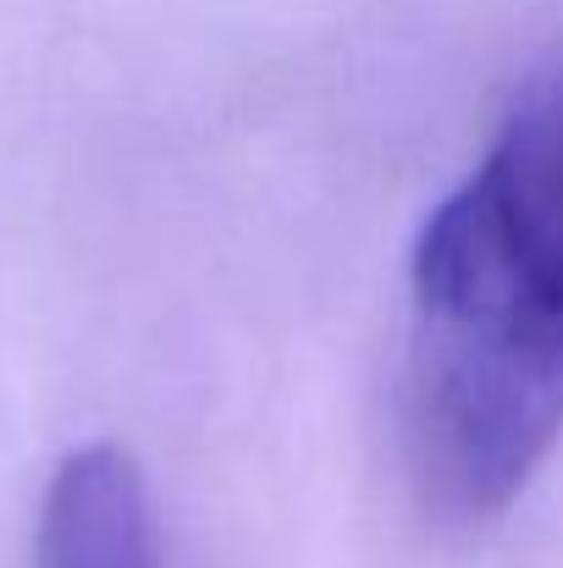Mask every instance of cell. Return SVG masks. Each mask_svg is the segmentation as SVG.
<instances>
[{
  "label": "cell",
  "instance_id": "obj_1",
  "mask_svg": "<svg viewBox=\"0 0 563 568\" xmlns=\"http://www.w3.org/2000/svg\"><path fill=\"white\" fill-rule=\"evenodd\" d=\"M563 430V72L536 83L414 248L403 442L448 519L514 503Z\"/></svg>",
  "mask_w": 563,
  "mask_h": 568
},
{
  "label": "cell",
  "instance_id": "obj_2",
  "mask_svg": "<svg viewBox=\"0 0 563 568\" xmlns=\"http://www.w3.org/2000/svg\"><path fill=\"white\" fill-rule=\"evenodd\" d=\"M33 568H161L150 491L122 447H78L50 475Z\"/></svg>",
  "mask_w": 563,
  "mask_h": 568
}]
</instances>
